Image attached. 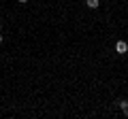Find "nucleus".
Listing matches in <instances>:
<instances>
[{"label":"nucleus","instance_id":"obj_1","mask_svg":"<svg viewBox=\"0 0 128 119\" xmlns=\"http://www.w3.org/2000/svg\"><path fill=\"white\" fill-rule=\"evenodd\" d=\"M115 51H118L120 55H124L128 51V43L126 41H118V43H115Z\"/></svg>","mask_w":128,"mask_h":119},{"label":"nucleus","instance_id":"obj_2","mask_svg":"<svg viewBox=\"0 0 128 119\" xmlns=\"http://www.w3.org/2000/svg\"><path fill=\"white\" fill-rule=\"evenodd\" d=\"M118 106L124 111V115L128 117V100H124V98H122V100H118Z\"/></svg>","mask_w":128,"mask_h":119},{"label":"nucleus","instance_id":"obj_3","mask_svg":"<svg viewBox=\"0 0 128 119\" xmlns=\"http://www.w3.org/2000/svg\"><path fill=\"white\" fill-rule=\"evenodd\" d=\"M86 6L88 9H98L100 6V0H86Z\"/></svg>","mask_w":128,"mask_h":119},{"label":"nucleus","instance_id":"obj_4","mask_svg":"<svg viewBox=\"0 0 128 119\" xmlns=\"http://www.w3.org/2000/svg\"><path fill=\"white\" fill-rule=\"evenodd\" d=\"M2 41H4V36H0V43H2Z\"/></svg>","mask_w":128,"mask_h":119},{"label":"nucleus","instance_id":"obj_5","mask_svg":"<svg viewBox=\"0 0 128 119\" xmlns=\"http://www.w3.org/2000/svg\"><path fill=\"white\" fill-rule=\"evenodd\" d=\"M17 2H28V0H17Z\"/></svg>","mask_w":128,"mask_h":119},{"label":"nucleus","instance_id":"obj_6","mask_svg":"<svg viewBox=\"0 0 128 119\" xmlns=\"http://www.w3.org/2000/svg\"><path fill=\"white\" fill-rule=\"evenodd\" d=\"M0 30H2V23H0Z\"/></svg>","mask_w":128,"mask_h":119}]
</instances>
